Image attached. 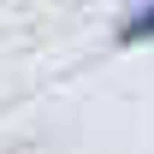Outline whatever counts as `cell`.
<instances>
[{"instance_id": "cell-1", "label": "cell", "mask_w": 154, "mask_h": 154, "mask_svg": "<svg viewBox=\"0 0 154 154\" xmlns=\"http://www.w3.org/2000/svg\"><path fill=\"white\" fill-rule=\"evenodd\" d=\"M148 42H154V0H136L113 24V48H148Z\"/></svg>"}]
</instances>
